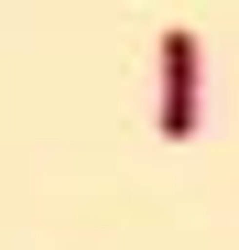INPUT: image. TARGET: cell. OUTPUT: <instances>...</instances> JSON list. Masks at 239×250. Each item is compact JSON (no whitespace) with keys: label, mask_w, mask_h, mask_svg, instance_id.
<instances>
[{"label":"cell","mask_w":239,"mask_h":250,"mask_svg":"<svg viewBox=\"0 0 239 250\" xmlns=\"http://www.w3.org/2000/svg\"><path fill=\"white\" fill-rule=\"evenodd\" d=\"M196 120H207V55H196V33L174 22L163 33V142H196Z\"/></svg>","instance_id":"obj_1"}]
</instances>
